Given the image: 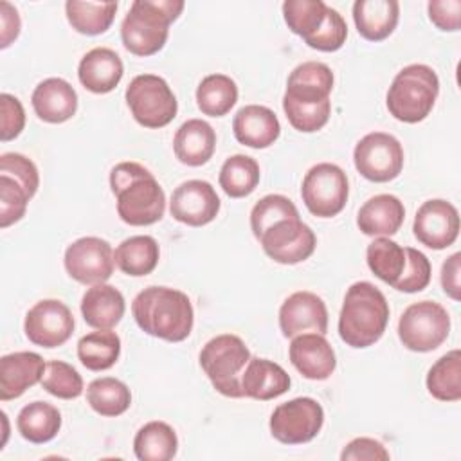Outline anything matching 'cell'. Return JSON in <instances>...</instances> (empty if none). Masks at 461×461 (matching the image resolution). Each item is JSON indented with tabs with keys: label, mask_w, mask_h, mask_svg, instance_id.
Returning <instances> with one entry per match:
<instances>
[{
	"label": "cell",
	"mask_w": 461,
	"mask_h": 461,
	"mask_svg": "<svg viewBox=\"0 0 461 461\" xmlns=\"http://www.w3.org/2000/svg\"><path fill=\"white\" fill-rule=\"evenodd\" d=\"M0 175L14 178L32 198L40 185V175L36 164L22 153H4L0 157Z\"/></svg>",
	"instance_id": "45"
},
{
	"label": "cell",
	"mask_w": 461,
	"mask_h": 461,
	"mask_svg": "<svg viewBox=\"0 0 461 461\" xmlns=\"http://www.w3.org/2000/svg\"><path fill=\"white\" fill-rule=\"evenodd\" d=\"M16 427L23 439L41 445L58 436L61 429V414L47 402H32L18 412Z\"/></svg>",
	"instance_id": "30"
},
{
	"label": "cell",
	"mask_w": 461,
	"mask_h": 461,
	"mask_svg": "<svg viewBox=\"0 0 461 461\" xmlns=\"http://www.w3.org/2000/svg\"><path fill=\"white\" fill-rule=\"evenodd\" d=\"M279 328L286 339L301 333L328 331V310L324 301L313 292H295L279 308Z\"/></svg>",
	"instance_id": "18"
},
{
	"label": "cell",
	"mask_w": 461,
	"mask_h": 461,
	"mask_svg": "<svg viewBox=\"0 0 461 461\" xmlns=\"http://www.w3.org/2000/svg\"><path fill=\"white\" fill-rule=\"evenodd\" d=\"M182 9V0H135L121 23L124 49L135 56L157 54L166 45L169 25Z\"/></svg>",
	"instance_id": "5"
},
{
	"label": "cell",
	"mask_w": 461,
	"mask_h": 461,
	"mask_svg": "<svg viewBox=\"0 0 461 461\" xmlns=\"http://www.w3.org/2000/svg\"><path fill=\"white\" fill-rule=\"evenodd\" d=\"M29 200L31 196L14 178L0 175V227L7 229L20 221L25 216Z\"/></svg>",
	"instance_id": "43"
},
{
	"label": "cell",
	"mask_w": 461,
	"mask_h": 461,
	"mask_svg": "<svg viewBox=\"0 0 461 461\" xmlns=\"http://www.w3.org/2000/svg\"><path fill=\"white\" fill-rule=\"evenodd\" d=\"M88 405L101 416H121L131 405V393L128 385L113 376L95 378L86 387Z\"/></svg>",
	"instance_id": "36"
},
{
	"label": "cell",
	"mask_w": 461,
	"mask_h": 461,
	"mask_svg": "<svg viewBox=\"0 0 461 461\" xmlns=\"http://www.w3.org/2000/svg\"><path fill=\"white\" fill-rule=\"evenodd\" d=\"M288 357L294 367L308 380H326L337 367L335 351L321 333H301L294 337Z\"/></svg>",
	"instance_id": "19"
},
{
	"label": "cell",
	"mask_w": 461,
	"mask_h": 461,
	"mask_svg": "<svg viewBox=\"0 0 461 461\" xmlns=\"http://www.w3.org/2000/svg\"><path fill=\"white\" fill-rule=\"evenodd\" d=\"M25 126V110L18 97L11 94L0 95V139L2 142L16 139Z\"/></svg>",
	"instance_id": "46"
},
{
	"label": "cell",
	"mask_w": 461,
	"mask_h": 461,
	"mask_svg": "<svg viewBox=\"0 0 461 461\" xmlns=\"http://www.w3.org/2000/svg\"><path fill=\"white\" fill-rule=\"evenodd\" d=\"M238 101V86L225 74L205 76L196 88V104L203 115L223 117Z\"/></svg>",
	"instance_id": "34"
},
{
	"label": "cell",
	"mask_w": 461,
	"mask_h": 461,
	"mask_svg": "<svg viewBox=\"0 0 461 461\" xmlns=\"http://www.w3.org/2000/svg\"><path fill=\"white\" fill-rule=\"evenodd\" d=\"M290 375L279 364L259 357H250L241 375L243 396L261 402L285 394L290 389Z\"/></svg>",
	"instance_id": "24"
},
{
	"label": "cell",
	"mask_w": 461,
	"mask_h": 461,
	"mask_svg": "<svg viewBox=\"0 0 461 461\" xmlns=\"http://www.w3.org/2000/svg\"><path fill=\"white\" fill-rule=\"evenodd\" d=\"M250 360L245 342L232 333L212 337L200 351V367L212 387L227 398H243L241 375Z\"/></svg>",
	"instance_id": "7"
},
{
	"label": "cell",
	"mask_w": 461,
	"mask_h": 461,
	"mask_svg": "<svg viewBox=\"0 0 461 461\" xmlns=\"http://www.w3.org/2000/svg\"><path fill=\"white\" fill-rule=\"evenodd\" d=\"M133 450L140 461H169L178 450V438L171 425L149 421L137 430Z\"/></svg>",
	"instance_id": "31"
},
{
	"label": "cell",
	"mask_w": 461,
	"mask_h": 461,
	"mask_svg": "<svg viewBox=\"0 0 461 461\" xmlns=\"http://www.w3.org/2000/svg\"><path fill=\"white\" fill-rule=\"evenodd\" d=\"M158 258L160 249L157 240L146 234L126 238L113 252V259L119 270L131 277L151 274L158 265Z\"/></svg>",
	"instance_id": "29"
},
{
	"label": "cell",
	"mask_w": 461,
	"mask_h": 461,
	"mask_svg": "<svg viewBox=\"0 0 461 461\" xmlns=\"http://www.w3.org/2000/svg\"><path fill=\"white\" fill-rule=\"evenodd\" d=\"M324 411L310 396L294 398L277 405L270 416V434L285 445L312 441L322 429Z\"/></svg>",
	"instance_id": "12"
},
{
	"label": "cell",
	"mask_w": 461,
	"mask_h": 461,
	"mask_svg": "<svg viewBox=\"0 0 461 461\" xmlns=\"http://www.w3.org/2000/svg\"><path fill=\"white\" fill-rule=\"evenodd\" d=\"M220 211V198L214 187L205 180L182 182L171 194V216L189 227L211 223Z\"/></svg>",
	"instance_id": "17"
},
{
	"label": "cell",
	"mask_w": 461,
	"mask_h": 461,
	"mask_svg": "<svg viewBox=\"0 0 461 461\" xmlns=\"http://www.w3.org/2000/svg\"><path fill=\"white\" fill-rule=\"evenodd\" d=\"M366 261L369 270L387 285H394L405 268V249L387 236H378L367 245Z\"/></svg>",
	"instance_id": "38"
},
{
	"label": "cell",
	"mask_w": 461,
	"mask_h": 461,
	"mask_svg": "<svg viewBox=\"0 0 461 461\" xmlns=\"http://www.w3.org/2000/svg\"><path fill=\"white\" fill-rule=\"evenodd\" d=\"M348 38V25L339 11L328 5L326 18L317 32L304 40V43L321 52H335L339 50Z\"/></svg>",
	"instance_id": "42"
},
{
	"label": "cell",
	"mask_w": 461,
	"mask_h": 461,
	"mask_svg": "<svg viewBox=\"0 0 461 461\" xmlns=\"http://www.w3.org/2000/svg\"><path fill=\"white\" fill-rule=\"evenodd\" d=\"M40 384L49 394L61 400H74L83 393L81 375L77 373L76 367H72L63 360L47 362V367Z\"/></svg>",
	"instance_id": "40"
},
{
	"label": "cell",
	"mask_w": 461,
	"mask_h": 461,
	"mask_svg": "<svg viewBox=\"0 0 461 461\" xmlns=\"http://www.w3.org/2000/svg\"><path fill=\"white\" fill-rule=\"evenodd\" d=\"M353 162L364 178L384 184L394 180L402 173L403 148L391 133L371 131L357 142Z\"/></svg>",
	"instance_id": "11"
},
{
	"label": "cell",
	"mask_w": 461,
	"mask_h": 461,
	"mask_svg": "<svg viewBox=\"0 0 461 461\" xmlns=\"http://www.w3.org/2000/svg\"><path fill=\"white\" fill-rule=\"evenodd\" d=\"M65 270L81 285L106 283L113 274V250L106 240L85 236L72 241L65 250Z\"/></svg>",
	"instance_id": "14"
},
{
	"label": "cell",
	"mask_w": 461,
	"mask_h": 461,
	"mask_svg": "<svg viewBox=\"0 0 461 461\" xmlns=\"http://www.w3.org/2000/svg\"><path fill=\"white\" fill-rule=\"evenodd\" d=\"M389 304L385 295L369 281L353 283L339 315L340 339L357 349L378 342L387 328Z\"/></svg>",
	"instance_id": "4"
},
{
	"label": "cell",
	"mask_w": 461,
	"mask_h": 461,
	"mask_svg": "<svg viewBox=\"0 0 461 461\" xmlns=\"http://www.w3.org/2000/svg\"><path fill=\"white\" fill-rule=\"evenodd\" d=\"M326 9L328 5L322 0H286L283 4V18L294 34L306 40L322 25Z\"/></svg>",
	"instance_id": "39"
},
{
	"label": "cell",
	"mask_w": 461,
	"mask_h": 461,
	"mask_svg": "<svg viewBox=\"0 0 461 461\" xmlns=\"http://www.w3.org/2000/svg\"><path fill=\"white\" fill-rule=\"evenodd\" d=\"M441 288L443 292L454 299H461V254L454 252L441 267Z\"/></svg>",
	"instance_id": "49"
},
{
	"label": "cell",
	"mask_w": 461,
	"mask_h": 461,
	"mask_svg": "<svg viewBox=\"0 0 461 461\" xmlns=\"http://www.w3.org/2000/svg\"><path fill=\"white\" fill-rule=\"evenodd\" d=\"M259 164L249 155L229 157L220 169V187L230 198L249 196L259 184Z\"/></svg>",
	"instance_id": "37"
},
{
	"label": "cell",
	"mask_w": 461,
	"mask_h": 461,
	"mask_svg": "<svg viewBox=\"0 0 461 461\" xmlns=\"http://www.w3.org/2000/svg\"><path fill=\"white\" fill-rule=\"evenodd\" d=\"M65 13L72 29L86 36H97L110 29L117 13V2L68 0L65 4Z\"/></svg>",
	"instance_id": "33"
},
{
	"label": "cell",
	"mask_w": 461,
	"mask_h": 461,
	"mask_svg": "<svg viewBox=\"0 0 461 461\" xmlns=\"http://www.w3.org/2000/svg\"><path fill=\"white\" fill-rule=\"evenodd\" d=\"M439 94V79L432 67L412 63L403 67L387 90V110L402 122L423 121L434 108Z\"/></svg>",
	"instance_id": "6"
},
{
	"label": "cell",
	"mask_w": 461,
	"mask_h": 461,
	"mask_svg": "<svg viewBox=\"0 0 461 461\" xmlns=\"http://www.w3.org/2000/svg\"><path fill=\"white\" fill-rule=\"evenodd\" d=\"M47 364L34 351H16L0 358V400H14L41 382Z\"/></svg>",
	"instance_id": "20"
},
{
	"label": "cell",
	"mask_w": 461,
	"mask_h": 461,
	"mask_svg": "<svg viewBox=\"0 0 461 461\" xmlns=\"http://www.w3.org/2000/svg\"><path fill=\"white\" fill-rule=\"evenodd\" d=\"M405 256H407V261H405L403 274L393 285V288H396L398 292H405V294L421 292L430 283V274H432L430 261L423 252H420L412 247L405 249Z\"/></svg>",
	"instance_id": "44"
},
{
	"label": "cell",
	"mask_w": 461,
	"mask_h": 461,
	"mask_svg": "<svg viewBox=\"0 0 461 461\" xmlns=\"http://www.w3.org/2000/svg\"><path fill=\"white\" fill-rule=\"evenodd\" d=\"M299 218V211L288 196L267 194L250 211V229L256 240L276 221Z\"/></svg>",
	"instance_id": "41"
},
{
	"label": "cell",
	"mask_w": 461,
	"mask_h": 461,
	"mask_svg": "<svg viewBox=\"0 0 461 461\" xmlns=\"http://www.w3.org/2000/svg\"><path fill=\"white\" fill-rule=\"evenodd\" d=\"M258 240L265 254L281 265H297L306 261L317 245L315 232L301 218L279 220Z\"/></svg>",
	"instance_id": "13"
},
{
	"label": "cell",
	"mask_w": 461,
	"mask_h": 461,
	"mask_svg": "<svg viewBox=\"0 0 461 461\" xmlns=\"http://www.w3.org/2000/svg\"><path fill=\"white\" fill-rule=\"evenodd\" d=\"M427 391L439 402L461 400V351L452 349L438 358L427 373Z\"/></svg>",
	"instance_id": "35"
},
{
	"label": "cell",
	"mask_w": 461,
	"mask_h": 461,
	"mask_svg": "<svg viewBox=\"0 0 461 461\" xmlns=\"http://www.w3.org/2000/svg\"><path fill=\"white\" fill-rule=\"evenodd\" d=\"M405 220V207L394 194L369 198L357 214V225L366 236H393Z\"/></svg>",
	"instance_id": "25"
},
{
	"label": "cell",
	"mask_w": 461,
	"mask_h": 461,
	"mask_svg": "<svg viewBox=\"0 0 461 461\" xmlns=\"http://www.w3.org/2000/svg\"><path fill=\"white\" fill-rule=\"evenodd\" d=\"M25 337L41 348L63 346L74 333V315L58 299L38 301L25 315Z\"/></svg>",
	"instance_id": "15"
},
{
	"label": "cell",
	"mask_w": 461,
	"mask_h": 461,
	"mask_svg": "<svg viewBox=\"0 0 461 461\" xmlns=\"http://www.w3.org/2000/svg\"><path fill=\"white\" fill-rule=\"evenodd\" d=\"M412 230L421 245L434 250H443L459 236V212L447 200H427L420 205L414 216Z\"/></svg>",
	"instance_id": "16"
},
{
	"label": "cell",
	"mask_w": 461,
	"mask_h": 461,
	"mask_svg": "<svg viewBox=\"0 0 461 461\" xmlns=\"http://www.w3.org/2000/svg\"><path fill=\"white\" fill-rule=\"evenodd\" d=\"M232 131L240 144L263 149L277 140L281 124L270 108L261 104H247L236 112Z\"/></svg>",
	"instance_id": "21"
},
{
	"label": "cell",
	"mask_w": 461,
	"mask_h": 461,
	"mask_svg": "<svg viewBox=\"0 0 461 461\" xmlns=\"http://www.w3.org/2000/svg\"><path fill=\"white\" fill-rule=\"evenodd\" d=\"M124 65L119 54L108 47L88 50L77 67L79 83L92 94H108L122 79Z\"/></svg>",
	"instance_id": "22"
},
{
	"label": "cell",
	"mask_w": 461,
	"mask_h": 461,
	"mask_svg": "<svg viewBox=\"0 0 461 461\" xmlns=\"http://www.w3.org/2000/svg\"><path fill=\"white\" fill-rule=\"evenodd\" d=\"M216 148V133L212 126L202 119L185 121L175 133L173 151L175 157L191 167L209 162Z\"/></svg>",
	"instance_id": "27"
},
{
	"label": "cell",
	"mask_w": 461,
	"mask_h": 461,
	"mask_svg": "<svg viewBox=\"0 0 461 461\" xmlns=\"http://www.w3.org/2000/svg\"><path fill=\"white\" fill-rule=\"evenodd\" d=\"M121 355V339L112 330H97L77 342V358L90 371L110 369Z\"/></svg>",
	"instance_id": "32"
},
{
	"label": "cell",
	"mask_w": 461,
	"mask_h": 461,
	"mask_svg": "<svg viewBox=\"0 0 461 461\" xmlns=\"http://www.w3.org/2000/svg\"><path fill=\"white\" fill-rule=\"evenodd\" d=\"M331 90L333 72L326 63L304 61L297 65L288 76L283 95L288 122L303 133L321 130L331 113Z\"/></svg>",
	"instance_id": "1"
},
{
	"label": "cell",
	"mask_w": 461,
	"mask_h": 461,
	"mask_svg": "<svg viewBox=\"0 0 461 461\" xmlns=\"http://www.w3.org/2000/svg\"><path fill=\"white\" fill-rule=\"evenodd\" d=\"M126 103L133 119L144 128L167 126L178 110L176 97L167 81L155 74L135 76L126 88Z\"/></svg>",
	"instance_id": "8"
},
{
	"label": "cell",
	"mask_w": 461,
	"mask_h": 461,
	"mask_svg": "<svg viewBox=\"0 0 461 461\" xmlns=\"http://www.w3.org/2000/svg\"><path fill=\"white\" fill-rule=\"evenodd\" d=\"M340 459L342 461H387L389 452L378 439L355 438L344 447Z\"/></svg>",
	"instance_id": "47"
},
{
	"label": "cell",
	"mask_w": 461,
	"mask_h": 461,
	"mask_svg": "<svg viewBox=\"0 0 461 461\" xmlns=\"http://www.w3.org/2000/svg\"><path fill=\"white\" fill-rule=\"evenodd\" d=\"M124 310L122 294L106 283L92 285L81 299L83 319L95 330H112L122 319Z\"/></svg>",
	"instance_id": "28"
},
{
	"label": "cell",
	"mask_w": 461,
	"mask_h": 461,
	"mask_svg": "<svg viewBox=\"0 0 461 461\" xmlns=\"http://www.w3.org/2000/svg\"><path fill=\"white\" fill-rule=\"evenodd\" d=\"M0 49H7L20 34V14L9 2H0Z\"/></svg>",
	"instance_id": "50"
},
{
	"label": "cell",
	"mask_w": 461,
	"mask_h": 461,
	"mask_svg": "<svg viewBox=\"0 0 461 461\" xmlns=\"http://www.w3.org/2000/svg\"><path fill=\"white\" fill-rule=\"evenodd\" d=\"M349 194V182L342 167L331 162H321L308 169L303 178L301 196L306 209L317 218L337 216Z\"/></svg>",
	"instance_id": "10"
},
{
	"label": "cell",
	"mask_w": 461,
	"mask_h": 461,
	"mask_svg": "<svg viewBox=\"0 0 461 461\" xmlns=\"http://www.w3.org/2000/svg\"><path fill=\"white\" fill-rule=\"evenodd\" d=\"M131 313L144 333L167 342L185 340L194 322L189 297L169 286H148L139 292L131 303Z\"/></svg>",
	"instance_id": "3"
},
{
	"label": "cell",
	"mask_w": 461,
	"mask_h": 461,
	"mask_svg": "<svg viewBox=\"0 0 461 461\" xmlns=\"http://www.w3.org/2000/svg\"><path fill=\"white\" fill-rule=\"evenodd\" d=\"M34 113L50 124L68 121L77 110V94L72 85L61 77H47L32 92Z\"/></svg>",
	"instance_id": "23"
},
{
	"label": "cell",
	"mask_w": 461,
	"mask_h": 461,
	"mask_svg": "<svg viewBox=\"0 0 461 461\" xmlns=\"http://www.w3.org/2000/svg\"><path fill=\"white\" fill-rule=\"evenodd\" d=\"M429 18L439 31H457L461 25V0H430Z\"/></svg>",
	"instance_id": "48"
},
{
	"label": "cell",
	"mask_w": 461,
	"mask_h": 461,
	"mask_svg": "<svg viewBox=\"0 0 461 461\" xmlns=\"http://www.w3.org/2000/svg\"><path fill=\"white\" fill-rule=\"evenodd\" d=\"M110 187L117 198L119 218L131 227L162 220L166 194L153 173L139 162H119L110 171Z\"/></svg>",
	"instance_id": "2"
},
{
	"label": "cell",
	"mask_w": 461,
	"mask_h": 461,
	"mask_svg": "<svg viewBox=\"0 0 461 461\" xmlns=\"http://www.w3.org/2000/svg\"><path fill=\"white\" fill-rule=\"evenodd\" d=\"M450 333L448 312L434 301L412 303L398 321V337L402 344L418 353L439 348Z\"/></svg>",
	"instance_id": "9"
},
{
	"label": "cell",
	"mask_w": 461,
	"mask_h": 461,
	"mask_svg": "<svg viewBox=\"0 0 461 461\" xmlns=\"http://www.w3.org/2000/svg\"><path fill=\"white\" fill-rule=\"evenodd\" d=\"M400 18L396 0H357L353 20L358 34L367 41H382L393 34Z\"/></svg>",
	"instance_id": "26"
}]
</instances>
